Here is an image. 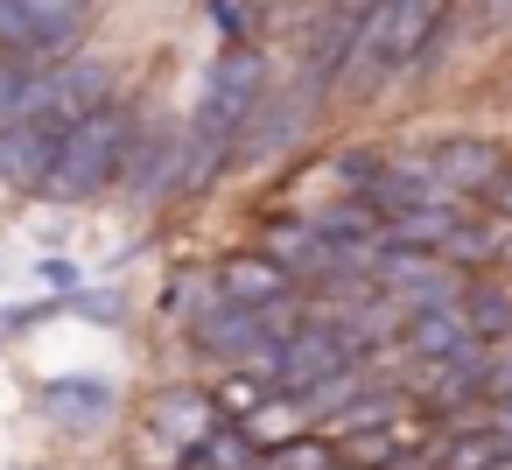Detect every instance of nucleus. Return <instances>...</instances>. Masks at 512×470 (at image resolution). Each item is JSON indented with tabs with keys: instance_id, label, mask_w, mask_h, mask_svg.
I'll use <instances>...</instances> for the list:
<instances>
[{
	"instance_id": "obj_1",
	"label": "nucleus",
	"mask_w": 512,
	"mask_h": 470,
	"mask_svg": "<svg viewBox=\"0 0 512 470\" xmlns=\"http://www.w3.org/2000/svg\"><path fill=\"white\" fill-rule=\"evenodd\" d=\"M456 15V0H372L365 15V36L344 64V85H337V120H372L386 99H400V78L407 64L428 50V36Z\"/></svg>"
},
{
	"instance_id": "obj_2",
	"label": "nucleus",
	"mask_w": 512,
	"mask_h": 470,
	"mask_svg": "<svg viewBox=\"0 0 512 470\" xmlns=\"http://www.w3.org/2000/svg\"><path fill=\"white\" fill-rule=\"evenodd\" d=\"M141 120H148V99H134V92H120L113 106L71 120L64 148H57V169L43 183V211H71L78 218V211L113 204L120 197V176H127V155L141 141Z\"/></svg>"
},
{
	"instance_id": "obj_3",
	"label": "nucleus",
	"mask_w": 512,
	"mask_h": 470,
	"mask_svg": "<svg viewBox=\"0 0 512 470\" xmlns=\"http://www.w3.org/2000/svg\"><path fill=\"white\" fill-rule=\"evenodd\" d=\"M232 421L218 386L204 372H183V379H162L141 393L134 421H127V442H134V463L141 470H190V456L204 449V435Z\"/></svg>"
},
{
	"instance_id": "obj_4",
	"label": "nucleus",
	"mask_w": 512,
	"mask_h": 470,
	"mask_svg": "<svg viewBox=\"0 0 512 470\" xmlns=\"http://www.w3.org/2000/svg\"><path fill=\"white\" fill-rule=\"evenodd\" d=\"M330 120H337L330 99H316V92H302L295 78H281V85L260 99V113L246 120L239 148H232V183H253V176H281V169H295L302 155H316V141H323Z\"/></svg>"
},
{
	"instance_id": "obj_5",
	"label": "nucleus",
	"mask_w": 512,
	"mask_h": 470,
	"mask_svg": "<svg viewBox=\"0 0 512 470\" xmlns=\"http://www.w3.org/2000/svg\"><path fill=\"white\" fill-rule=\"evenodd\" d=\"M365 15H372V0H309V8H295V22L281 36V78H295L302 92L337 106V85L365 36Z\"/></svg>"
},
{
	"instance_id": "obj_6",
	"label": "nucleus",
	"mask_w": 512,
	"mask_h": 470,
	"mask_svg": "<svg viewBox=\"0 0 512 470\" xmlns=\"http://www.w3.org/2000/svg\"><path fill=\"white\" fill-rule=\"evenodd\" d=\"M106 0H0V57L71 64L92 50Z\"/></svg>"
},
{
	"instance_id": "obj_7",
	"label": "nucleus",
	"mask_w": 512,
	"mask_h": 470,
	"mask_svg": "<svg viewBox=\"0 0 512 470\" xmlns=\"http://www.w3.org/2000/svg\"><path fill=\"white\" fill-rule=\"evenodd\" d=\"M400 148H407V155L435 176V190L456 197V204H484L491 183H498L505 162H512V141L491 134V127H442V134H421V141H400Z\"/></svg>"
},
{
	"instance_id": "obj_8",
	"label": "nucleus",
	"mask_w": 512,
	"mask_h": 470,
	"mask_svg": "<svg viewBox=\"0 0 512 470\" xmlns=\"http://www.w3.org/2000/svg\"><path fill=\"white\" fill-rule=\"evenodd\" d=\"M183 155H190L183 113H155V106H148L141 141H134V155H127V176H120V197H113V204L134 211V218L176 211V204H183Z\"/></svg>"
},
{
	"instance_id": "obj_9",
	"label": "nucleus",
	"mask_w": 512,
	"mask_h": 470,
	"mask_svg": "<svg viewBox=\"0 0 512 470\" xmlns=\"http://www.w3.org/2000/svg\"><path fill=\"white\" fill-rule=\"evenodd\" d=\"M351 365H365L358 337H351V330H344L330 309L302 302V316L288 323V337H281V358H274V393H288V400H309L323 379H337V372H351Z\"/></svg>"
},
{
	"instance_id": "obj_10",
	"label": "nucleus",
	"mask_w": 512,
	"mask_h": 470,
	"mask_svg": "<svg viewBox=\"0 0 512 470\" xmlns=\"http://www.w3.org/2000/svg\"><path fill=\"white\" fill-rule=\"evenodd\" d=\"M36 414L57 435H113L127 421V393L106 372H50L36 379Z\"/></svg>"
},
{
	"instance_id": "obj_11",
	"label": "nucleus",
	"mask_w": 512,
	"mask_h": 470,
	"mask_svg": "<svg viewBox=\"0 0 512 470\" xmlns=\"http://www.w3.org/2000/svg\"><path fill=\"white\" fill-rule=\"evenodd\" d=\"M64 134H71V127L50 120V113L0 127V197H8V204H43V183H50V169H57Z\"/></svg>"
},
{
	"instance_id": "obj_12",
	"label": "nucleus",
	"mask_w": 512,
	"mask_h": 470,
	"mask_svg": "<svg viewBox=\"0 0 512 470\" xmlns=\"http://www.w3.org/2000/svg\"><path fill=\"white\" fill-rule=\"evenodd\" d=\"M211 274H218V295L225 302H253V309H288V302H309L302 295V281L260 246V239H246V246H225V253H211Z\"/></svg>"
},
{
	"instance_id": "obj_13",
	"label": "nucleus",
	"mask_w": 512,
	"mask_h": 470,
	"mask_svg": "<svg viewBox=\"0 0 512 470\" xmlns=\"http://www.w3.org/2000/svg\"><path fill=\"white\" fill-rule=\"evenodd\" d=\"M477 351L463 309H400V337H393V365L400 372H428V365H449Z\"/></svg>"
},
{
	"instance_id": "obj_14",
	"label": "nucleus",
	"mask_w": 512,
	"mask_h": 470,
	"mask_svg": "<svg viewBox=\"0 0 512 470\" xmlns=\"http://www.w3.org/2000/svg\"><path fill=\"white\" fill-rule=\"evenodd\" d=\"M197 15L218 43H281L295 22L288 0H197Z\"/></svg>"
},
{
	"instance_id": "obj_15",
	"label": "nucleus",
	"mask_w": 512,
	"mask_h": 470,
	"mask_svg": "<svg viewBox=\"0 0 512 470\" xmlns=\"http://www.w3.org/2000/svg\"><path fill=\"white\" fill-rule=\"evenodd\" d=\"M456 309H463V323H470V337H477L484 351H505V344H512V274H505V267L470 274Z\"/></svg>"
},
{
	"instance_id": "obj_16",
	"label": "nucleus",
	"mask_w": 512,
	"mask_h": 470,
	"mask_svg": "<svg viewBox=\"0 0 512 470\" xmlns=\"http://www.w3.org/2000/svg\"><path fill=\"white\" fill-rule=\"evenodd\" d=\"M211 302H218V274H211V260H176V267L162 274V288H155V323H169V330L183 337Z\"/></svg>"
},
{
	"instance_id": "obj_17",
	"label": "nucleus",
	"mask_w": 512,
	"mask_h": 470,
	"mask_svg": "<svg viewBox=\"0 0 512 470\" xmlns=\"http://www.w3.org/2000/svg\"><path fill=\"white\" fill-rule=\"evenodd\" d=\"M57 99V64H29V57H0V127L36 120Z\"/></svg>"
},
{
	"instance_id": "obj_18",
	"label": "nucleus",
	"mask_w": 512,
	"mask_h": 470,
	"mask_svg": "<svg viewBox=\"0 0 512 470\" xmlns=\"http://www.w3.org/2000/svg\"><path fill=\"white\" fill-rule=\"evenodd\" d=\"M260 463H267V442L246 421H218L204 435V449L190 456V470H260Z\"/></svg>"
},
{
	"instance_id": "obj_19",
	"label": "nucleus",
	"mask_w": 512,
	"mask_h": 470,
	"mask_svg": "<svg viewBox=\"0 0 512 470\" xmlns=\"http://www.w3.org/2000/svg\"><path fill=\"white\" fill-rule=\"evenodd\" d=\"M64 316L71 323H99V330H127V295L113 281H85L78 295H64Z\"/></svg>"
},
{
	"instance_id": "obj_20",
	"label": "nucleus",
	"mask_w": 512,
	"mask_h": 470,
	"mask_svg": "<svg viewBox=\"0 0 512 470\" xmlns=\"http://www.w3.org/2000/svg\"><path fill=\"white\" fill-rule=\"evenodd\" d=\"M260 470H337V442H330L323 428H302V435L274 442Z\"/></svg>"
},
{
	"instance_id": "obj_21",
	"label": "nucleus",
	"mask_w": 512,
	"mask_h": 470,
	"mask_svg": "<svg viewBox=\"0 0 512 470\" xmlns=\"http://www.w3.org/2000/svg\"><path fill=\"white\" fill-rule=\"evenodd\" d=\"M64 316V295H22V302H0V344H15V337H29V330H43V323H57Z\"/></svg>"
},
{
	"instance_id": "obj_22",
	"label": "nucleus",
	"mask_w": 512,
	"mask_h": 470,
	"mask_svg": "<svg viewBox=\"0 0 512 470\" xmlns=\"http://www.w3.org/2000/svg\"><path fill=\"white\" fill-rule=\"evenodd\" d=\"M36 281H43V295H78L92 274H85L71 253H36Z\"/></svg>"
},
{
	"instance_id": "obj_23",
	"label": "nucleus",
	"mask_w": 512,
	"mask_h": 470,
	"mask_svg": "<svg viewBox=\"0 0 512 470\" xmlns=\"http://www.w3.org/2000/svg\"><path fill=\"white\" fill-rule=\"evenodd\" d=\"M463 22H470V43L512 36V0H463Z\"/></svg>"
},
{
	"instance_id": "obj_24",
	"label": "nucleus",
	"mask_w": 512,
	"mask_h": 470,
	"mask_svg": "<svg viewBox=\"0 0 512 470\" xmlns=\"http://www.w3.org/2000/svg\"><path fill=\"white\" fill-rule=\"evenodd\" d=\"M484 211H491V218H505V225H512V162H505V176H498V183H491V197H484Z\"/></svg>"
},
{
	"instance_id": "obj_25",
	"label": "nucleus",
	"mask_w": 512,
	"mask_h": 470,
	"mask_svg": "<svg viewBox=\"0 0 512 470\" xmlns=\"http://www.w3.org/2000/svg\"><path fill=\"white\" fill-rule=\"evenodd\" d=\"M484 414H491V428H498V435H505V442H512V400H491V407H484Z\"/></svg>"
},
{
	"instance_id": "obj_26",
	"label": "nucleus",
	"mask_w": 512,
	"mask_h": 470,
	"mask_svg": "<svg viewBox=\"0 0 512 470\" xmlns=\"http://www.w3.org/2000/svg\"><path fill=\"white\" fill-rule=\"evenodd\" d=\"M505 106H512V78H505Z\"/></svg>"
},
{
	"instance_id": "obj_27",
	"label": "nucleus",
	"mask_w": 512,
	"mask_h": 470,
	"mask_svg": "<svg viewBox=\"0 0 512 470\" xmlns=\"http://www.w3.org/2000/svg\"><path fill=\"white\" fill-rule=\"evenodd\" d=\"M288 8H309V0H288Z\"/></svg>"
},
{
	"instance_id": "obj_28",
	"label": "nucleus",
	"mask_w": 512,
	"mask_h": 470,
	"mask_svg": "<svg viewBox=\"0 0 512 470\" xmlns=\"http://www.w3.org/2000/svg\"><path fill=\"white\" fill-rule=\"evenodd\" d=\"M0 274H8V260H0Z\"/></svg>"
},
{
	"instance_id": "obj_29",
	"label": "nucleus",
	"mask_w": 512,
	"mask_h": 470,
	"mask_svg": "<svg viewBox=\"0 0 512 470\" xmlns=\"http://www.w3.org/2000/svg\"><path fill=\"white\" fill-rule=\"evenodd\" d=\"M337 470H351V463H337Z\"/></svg>"
}]
</instances>
